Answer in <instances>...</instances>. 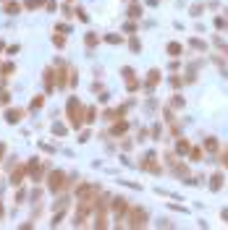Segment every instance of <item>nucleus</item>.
<instances>
[{
	"mask_svg": "<svg viewBox=\"0 0 228 230\" xmlns=\"http://www.w3.org/2000/svg\"><path fill=\"white\" fill-rule=\"evenodd\" d=\"M129 225L131 227H142V225H147V212L144 209H131V217H129Z\"/></svg>",
	"mask_w": 228,
	"mask_h": 230,
	"instance_id": "1",
	"label": "nucleus"
},
{
	"mask_svg": "<svg viewBox=\"0 0 228 230\" xmlns=\"http://www.w3.org/2000/svg\"><path fill=\"white\" fill-rule=\"evenodd\" d=\"M47 186H50V191H61V188L66 186V175L61 173V170H55V173L50 175V183H47Z\"/></svg>",
	"mask_w": 228,
	"mask_h": 230,
	"instance_id": "2",
	"label": "nucleus"
},
{
	"mask_svg": "<svg viewBox=\"0 0 228 230\" xmlns=\"http://www.w3.org/2000/svg\"><path fill=\"white\" fill-rule=\"evenodd\" d=\"M113 209H115V214H118V217L123 220V214H126L129 207H126V202H123V199H115V202H113Z\"/></svg>",
	"mask_w": 228,
	"mask_h": 230,
	"instance_id": "3",
	"label": "nucleus"
},
{
	"mask_svg": "<svg viewBox=\"0 0 228 230\" xmlns=\"http://www.w3.org/2000/svg\"><path fill=\"white\" fill-rule=\"evenodd\" d=\"M24 118V110H8V123H19Z\"/></svg>",
	"mask_w": 228,
	"mask_h": 230,
	"instance_id": "4",
	"label": "nucleus"
},
{
	"mask_svg": "<svg viewBox=\"0 0 228 230\" xmlns=\"http://www.w3.org/2000/svg\"><path fill=\"white\" fill-rule=\"evenodd\" d=\"M26 175V170L24 167H16V170H13V181L11 183H21V178H24Z\"/></svg>",
	"mask_w": 228,
	"mask_h": 230,
	"instance_id": "5",
	"label": "nucleus"
},
{
	"mask_svg": "<svg viewBox=\"0 0 228 230\" xmlns=\"http://www.w3.org/2000/svg\"><path fill=\"white\" fill-rule=\"evenodd\" d=\"M157 81H160V73H157V71H152V73H150V81H147V86H155Z\"/></svg>",
	"mask_w": 228,
	"mask_h": 230,
	"instance_id": "6",
	"label": "nucleus"
},
{
	"mask_svg": "<svg viewBox=\"0 0 228 230\" xmlns=\"http://www.w3.org/2000/svg\"><path fill=\"white\" fill-rule=\"evenodd\" d=\"M189 149H192V146H189V141H178V152H181V154H186Z\"/></svg>",
	"mask_w": 228,
	"mask_h": 230,
	"instance_id": "7",
	"label": "nucleus"
},
{
	"mask_svg": "<svg viewBox=\"0 0 228 230\" xmlns=\"http://www.w3.org/2000/svg\"><path fill=\"white\" fill-rule=\"evenodd\" d=\"M220 186H223V178H220V175H212V188H220Z\"/></svg>",
	"mask_w": 228,
	"mask_h": 230,
	"instance_id": "8",
	"label": "nucleus"
},
{
	"mask_svg": "<svg viewBox=\"0 0 228 230\" xmlns=\"http://www.w3.org/2000/svg\"><path fill=\"white\" fill-rule=\"evenodd\" d=\"M204 146H207V149H215L218 141H215V139H207V144H204Z\"/></svg>",
	"mask_w": 228,
	"mask_h": 230,
	"instance_id": "9",
	"label": "nucleus"
},
{
	"mask_svg": "<svg viewBox=\"0 0 228 230\" xmlns=\"http://www.w3.org/2000/svg\"><path fill=\"white\" fill-rule=\"evenodd\" d=\"M0 102H3V105H8V94H5V92H0Z\"/></svg>",
	"mask_w": 228,
	"mask_h": 230,
	"instance_id": "10",
	"label": "nucleus"
},
{
	"mask_svg": "<svg viewBox=\"0 0 228 230\" xmlns=\"http://www.w3.org/2000/svg\"><path fill=\"white\" fill-rule=\"evenodd\" d=\"M223 165H225V167H228V152H225V154H223Z\"/></svg>",
	"mask_w": 228,
	"mask_h": 230,
	"instance_id": "11",
	"label": "nucleus"
},
{
	"mask_svg": "<svg viewBox=\"0 0 228 230\" xmlns=\"http://www.w3.org/2000/svg\"><path fill=\"white\" fill-rule=\"evenodd\" d=\"M0 157H3V146H0Z\"/></svg>",
	"mask_w": 228,
	"mask_h": 230,
	"instance_id": "12",
	"label": "nucleus"
}]
</instances>
